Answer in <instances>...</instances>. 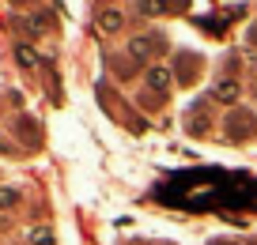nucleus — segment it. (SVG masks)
<instances>
[{
	"mask_svg": "<svg viewBox=\"0 0 257 245\" xmlns=\"http://www.w3.org/2000/svg\"><path fill=\"white\" fill-rule=\"evenodd\" d=\"M16 57H19V64H23V68H34V64H38V53H34L31 46H19Z\"/></svg>",
	"mask_w": 257,
	"mask_h": 245,
	"instance_id": "6e6552de",
	"label": "nucleus"
},
{
	"mask_svg": "<svg viewBox=\"0 0 257 245\" xmlns=\"http://www.w3.org/2000/svg\"><path fill=\"white\" fill-rule=\"evenodd\" d=\"M98 27H102L106 34H113V31H121V27H125V16H121V12H113V8H106V12H98Z\"/></svg>",
	"mask_w": 257,
	"mask_h": 245,
	"instance_id": "423d86ee",
	"label": "nucleus"
},
{
	"mask_svg": "<svg viewBox=\"0 0 257 245\" xmlns=\"http://www.w3.org/2000/svg\"><path fill=\"white\" fill-rule=\"evenodd\" d=\"M155 200L182 211H223L238 219V211H257V181L227 170H185L155 185Z\"/></svg>",
	"mask_w": 257,
	"mask_h": 245,
	"instance_id": "f257e3e1",
	"label": "nucleus"
},
{
	"mask_svg": "<svg viewBox=\"0 0 257 245\" xmlns=\"http://www.w3.org/2000/svg\"><path fill=\"white\" fill-rule=\"evenodd\" d=\"M19 204V192L16 189H0V207H16Z\"/></svg>",
	"mask_w": 257,
	"mask_h": 245,
	"instance_id": "f8f14e48",
	"label": "nucleus"
},
{
	"mask_svg": "<svg viewBox=\"0 0 257 245\" xmlns=\"http://www.w3.org/2000/svg\"><path fill=\"white\" fill-rule=\"evenodd\" d=\"M253 132H257V117L249 110H234L231 117H227V136H231V140H249Z\"/></svg>",
	"mask_w": 257,
	"mask_h": 245,
	"instance_id": "f03ea898",
	"label": "nucleus"
},
{
	"mask_svg": "<svg viewBox=\"0 0 257 245\" xmlns=\"http://www.w3.org/2000/svg\"><path fill=\"white\" fill-rule=\"evenodd\" d=\"M31 245H53V234H49L46 226H34L31 230Z\"/></svg>",
	"mask_w": 257,
	"mask_h": 245,
	"instance_id": "9d476101",
	"label": "nucleus"
},
{
	"mask_svg": "<svg viewBox=\"0 0 257 245\" xmlns=\"http://www.w3.org/2000/svg\"><path fill=\"white\" fill-rule=\"evenodd\" d=\"M163 12H174L170 4H159V0H148V4H140V16H163Z\"/></svg>",
	"mask_w": 257,
	"mask_h": 245,
	"instance_id": "1a4fd4ad",
	"label": "nucleus"
},
{
	"mask_svg": "<svg viewBox=\"0 0 257 245\" xmlns=\"http://www.w3.org/2000/svg\"><path fill=\"white\" fill-rule=\"evenodd\" d=\"M16 132L23 136L31 147H38V143H42V132H38V125H34L31 117H19V121H16Z\"/></svg>",
	"mask_w": 257,
	"mask_h": 245,
	"instance_id": "20e7f679",
	"label": "nucleus"
},
{
	"mask_svg": "<svg viewBox=\"0 0 257 245\" xmlns=\"http://www.w3.org/2000/svg\"><path fill=\"white\" fill-rule=\"evenodd\" d=\"M212 95H216V102H238L242 91H238V83H234V79H219Z\"/></svg>",
	"mask_w": 257,
	"mask_h": 245,
	"instance_id": "39448f33",
	"label": "nucleus"
},
{
	"mask_svg": "<svg viewBox=\"0 0 257 245\" xmlns=\"http://www.w3.org/2000/svg\"><path fill=\"white\" fill-rule=\"evenodd\" d=\"M148 87L163 95V91L170 87V72H167V68H148Z\"/></svg>",
	"mask_w": 257,
	"mask_h": 245,
	"instance_id": "0eeeda50",
	"label": "nucleus"
},
{
	"mask_svg": "<svg viewBox=\"0 0 257 245\" xmlns=\"http://www.w3.org/2000/svg\"><path fill=\"white\" fill-rule=\"evenodd\" d=\"M27 27H31V31H49L53 19H49V16H31V19H27Z\"/></svg>",
	"mask_w": 257,
	"mask_h": 245,
	"instance_id": "9b49d317",
	"label": "nucleus"
},
{
	"mask_svg": "<svg viewBox=\"0 0 257 245\" xmlns=\"http://www.w3.org/2000/svg\"><path fill=\"white\" fill-rule=\"evenodd\" d=\"M212 245H227V241H212Z\"/></svg>",
	"mask_w": 257,
	"mask_h": 245,
	"instance_id": "ddd939ff",
	"label": "nucleus"
},
{
	"mask_svg": "<svg viewBox=\"0 0 257 245\" xmlns=\"http://www.w3.org/2000/svg\"><path fill=\"white\" fill-rule=\"evenodd\" d=\"M163 46H167L163 38H133V42H128V53L137 57V61H148V57L159 53Z\"/></svg>",
	"mask_w": 257,
	"mask_h": 245,
	"instance_id": "7ed1b4c3",
	"label": "nucleus"
}]
</instances>
